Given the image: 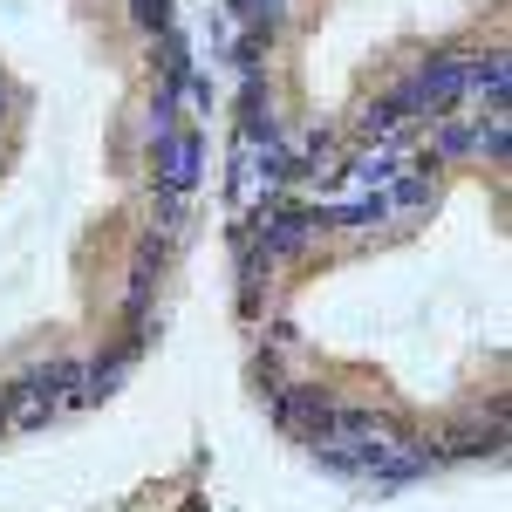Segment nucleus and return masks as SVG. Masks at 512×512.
<instances>
[]
</instances>
